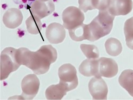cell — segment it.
<instances>
[{
    "label": "cell",
    "mask_w": 133,
    "mask_h": 100,
    "mask_svg": "<svg viewBox=\"0 0 133 100\" xmlns=\"http://www.w3.org/2000/svg\"><path fill=\"white\" fill-rule=\"evenodd\" d=\"M57 56L56 49L51 45L43 46L35 52L22 47L16 52L18 63L27 66L37 75L48 72L51 64L56 61Z\"/></svg>",
    "instance_id": "6da1fadb"
},
{
    "label": "cell",
    "mask_w": 133,
    "mask_h": 100,
    "mask_svg": "<svg viewBox=\"0 0 133 100\" xmlns=\"http://www.w3.org/2000/svg\"><path fill=\"white\" fill-rule=\"evenodd\" d=\"M115 17L109 13L108 9L99 11L98 15L87 24L89 31L88 40L93 42L109 34L113 27Z\"/></svg>",
    "instance_id": "7a4b0ae2"
},
{
    "label": "cell",
    "mask_w": 133,
    "mask_h": 100,
    "mask_svg": "<svg viewBox=\"0 0 133 100\" xmlns=\"http://www.w3.org/2000/svg\"><path fill=\"white\" fill-rule=\"evenodd\" d=\"M17 49L12 47L4 49L1 54V80H3L10 74L16 71L20 66L17 60Z\"/></svg>",
    "instance_id": "3957f363"
},
{
    "label": "cell",
    "mask_w": 133,
    "mask_h": 100,
    "mask_svg": "<svg viewBox=\"0 0 133 100\" xmlns=\"http://www.w3.org/2000/svg\"><path fill=\"white\" fill-rule=\"evenodd\" d=\"M60 82L69 92L75 89L78 85L77 71L75 66L71 64H64L61 66L58 70Z\"/></svg>",
    "instance_id": "277c9868"
},
{
    "label": "cell",
    "mask_w": 133,
    "mask_h": 100,
    "mask_svg": "<svg viewBox=\"0 0 133 100\" xmlns=\"http://www.w3.org/2000/svg\"><path fill=\"white\" fill-rule=\"evenodd\" d=\"M63 25L68 30H72L83 24L85 16L82 11L76 7H69L64 10L62 15Z\"/></svg>",
    "instance_id": "5b68a950"
},
{
    "label": "cell",
    "mask_w": 133,
    "mask_h": 100,
    "mask_svg": "<svg viewBox=\"0 0 133 100\" xmlns=\"http://www.w3.org/2000/svg\"><path fill=\"white\" fill-rule=\"evenodd\" d=\"M40 86L39 80L35 74L26 75L21 82L23 93L20 96V99H32L37 94Z\"/></svg>",
    "instance_id": "8992f818"
},
{
    "label": "cell",
    "mask_w": 133,
    "mask_h": 100,
    "mask_svg": "<svg viewBox=\"0 0 133 100\" xmlns=\"http://www.w3.org/2000/svg\"><path fill=\"white\" fill-rule=\"evenodd\" d=\"M88 89L93 99H107L108 88L101 77L94 76L88 84Z\"/></svg>",
    "instance_id": "52a82bcc"
},
{
    "label": "cell",
    "mask_w": 133,
    "mask_h": 100,
    "mask_svg": "<svg viewBox=\"0 0 133 100\" xmlns=\"http://www.w3.org/2000/svg\"><path fill=\"white\" fill-rule=\"evenodd\" d=\"M54 10L55 6L52 0H35L30 5L31 14L41 19L51 14Z\"/></svg>",
    "instance_id": "ba28073f"
},
{
    "label": "cell",
    "mask_w": 133,
    "mask_h": 100,
    "mask_svg": "<svg viewBox=\"0 0 133 100\" xmlns=\"http://www.w3.org/2000/svg\"><path fill=\"white\" fill-rule=\"evenodd\" d=\"M132 0H110L108 11L110 14L116 16H125L132 10Z\"/></svg>",
    "instance_id": "9c48e42d"
},
{
    "label": "cell",
    "mask_w": 133,
    "mask_h": 100,
    "mask_svg": "<svg viewBox=\"0 0 133 100\" xmlns=\"http://www.w3.org/2000/svg\"><path fill=\"white\" fill-rule=\"evenodd\" d=\"M98 71L99 77L111 78L117 74L118 66L112 58L101 57L98 60Z\"/></svg>",
    "instance_id": "30bf717a"
},
{
    "label": "cell",
    "mask_w": 133,
    "mask_h": 100,
    "mask_svg": "<svg viewBox=\"0 0 133 100\" xmlns=\"http://www.w3.org/2000/svg\"><path fill=\"white\" fill-rule=\"evenodd\" d=\"M46 37L51 43L59 44L61 43L65 37L64 27L58 23L50 24L46 30Z\"/></svg>",
    "instance_id": "8fae6325"
},
{
    "label": "cell",
    "mask_w": 133,
    "mask_h": 100,
    "mask_svg": "<svg viewBox=\"0 0 133 100\" xmlns=\"http://www.w3.org/2000/svg\"><path fill=\"white\" fill-rule=\"evenodd\" d=\"M23 20V15L17 8H10L6 10L3 16V23L9 28L14 29L19 27Z\"/></svg>",
    "instance_id": "7c38bea8"
},
{
    "label": "cell",
    "mask_w": 133,
    "mask_h": 100,
    "mask_svg": "<svg viewBox=\"0 0 133 100\" xmlns=\"http://www.w3.org/2000/svg\"><path fill=\"white\" fill-rule=\"evenodd\" d=\"M79 71L81 74L87 77L99 76L98 60L87 59L84 60L79 66Z\"/></svg>",
    "instance_id": "4fadbf2b"
},
{
    "label": "cell",
    "mask_w": 133,
    "mask_h": 100,
    "mask_svg": "<svg viewBox=\"0 0 133 100\" xmlns=\"http://www.w3.org/2000/svg\"><path fill=\"white\" fill-rule=\"evenodd\" d=\"M119 83L133 97V70L128 69L122 72L119 78Z\"/></svg>",
    "instance_id": "5bb4252c"
},
{
    "label": "cell",
    "mask_w": 133,
    "mask_h": 100,
    "mask_svg": "<svg viewBox=\"0 0 133 100\" xmlns=\"http://www.w3.org/2000/svg\"><path fill=\"white\" fill-rule=\"evenodd\" d=\"M66 89L60 83L49 86L45 91L47 99H61L66 94Z\"/></svg>",
    "instance_id": "9a60e30c"
},
{
    "label": "cell",
    "mask_w": 133,
    "mask_h": 100,
    "mask_svg": "<svg viewBox=\"0 0 133 100\" xmlns=\"http://www.w3.org/2000/svg\"><path fill=\"white\" fill-rule=\"evenodd\" d=\"M71 39L75 41H82L88 40L89 37L87 24H83L72 30H68Z\"/></svg>",
    "instance_id": "2e32d148"
},
{
    "label": "cell",
    "mask_w": 133,
    "mask_h": 100,
    "mask_svg": "<svg viewBox=\"0 0 133 100\" xmlns=\"http://www.w3.org/2000/svg\"><path fill=\"white\" fill-rule=\"evenodd\" d=\"M105 48L107 52L112 56H118L123 50V47L120 41L114 38H109L106 41Z\"/></svg>",
    "instance_id": "e0dca14e"
},
{
    "label": "cell",
    "mask_w": 133,
    "mask_h": 100,
    "mask_svg": "<svg viewBox=\"0 0 133 100\" xmlns=\"http://www.w3.org/2000/svg\"><path fill=\"white\" fill-rule=\"evenodd\" d=\"M26 25L28 32L31 34H37L42 28V23L37 16L31 14L26 21Z\"/></svg>",
    "instance_id": "ac0fdd59"
},
{
    "label": "cell",
    "mask_w": 133,
    "mask_h": 100,
    "mask_svg": "<svg viewBox=\"0 0 133 100\" xmlns=\"http://www.w3.org/2000/svg\"><path fill=\"white\" fill-rule=\"evenodd\" d=\"M124 33L127 46L129 48L133 50V17L125 21Z\"/></svg>",
    "instance_id": "d6986e66"
},
{
    "label": "cell",
    "mask_w": 133,
    "mask_h": 100,
    "mask_svg": "<svg viewBox=\"0 0 133 100\" xmlns=\"http://www.w3.org/2000/svg\"><path fill=\"white\" fill-rule=\"evenodd\" d=\"M81 49L88 59H97L99 57V50L94 45L82 44L81 45Z\"/></svg>",
    "instance_id": "ffe728a7"
},
{
    "label": "cell",
    "mask_w": 133,
    "mask_h": 100,
    "mask_svg": "<svg viewBox=\"0 0 133 100\" xmlns=\"http://www.w3.org/2000/svg\"><path fill=\"white\" fill-rule=\"evenodd\" d=\"M110 1V0H92V3L95 9L103 11L108 9Z\"/></svg>",
    "instance_id": "44dd1931"
},
{
    "label": "cell",
    "mask_w": 133,
    "mask_h": 100,
    "mask_svg": "<svg viewBox=\"0 0 133 100\" xmlns=\"http://www.w3.org/2000/svg\"><path fill=\"white\" fill-rule=\"evenodd\" d=\"M79 8L84 13H86L88 10L95 9L92 0H78Z\"/></svg>",
    "instance_id": "7402d4cb"
},
{
    "label": "cell",
    "mask_w": 133,
    "mask_h": 100,
    "mask_svg": "<svg viewBox=\"0 0 133 100\" xmlns=\"http://www.w3.org/2000/svg\"><path fill=\"white\" fill-rule=\"evenodd\" d=\"M19 1H20L21 3H23L29 4L30 2L32 3L33 2L35 1V0H19Z\"/></svg>",
    "instance_id": "603a6c76"
},
{
    "label": "cell",
    "mask_w": 133,
    "mask_h": 100,
    "mask_svg": "<svg viewBox=\"0 0 133 100\" xmlns=\"http://www.w3.org/2000/svg\"><path fill=\"white\" fill-rule=\"evenodd\" d=\"M46 1H48V0H46Z\"/></svg>",
    "instance_id": "cb8c5ba5"
}]
</instances>
